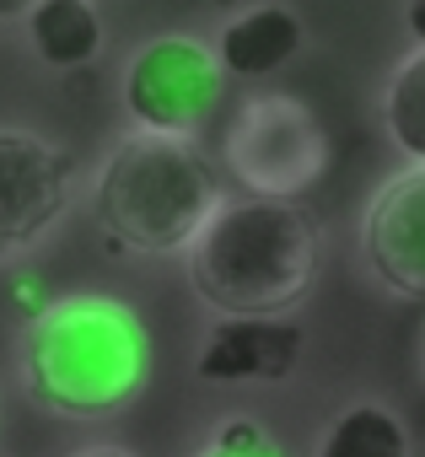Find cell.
Listing matches in <instances>:
<instances>
[{
    "label": "cell",
    "instance_id": "7",
    "mask_svg": "<svg viewBox=\"0 0 425 457\" xmlns=\"http://www.w3.org/2000/svg\"><path fill=\"white\" fill-rule=\"evenodd\" d=\"M361 259L404 302H425V167L393 172L361 215Z\"/></svg>",
    "mask_w": 425,
    "mask_h": 457
},
{
    "label": "cell",
    "instance_id": "9",
    "mask_svg": "<svg viewBox=\"0 0 425 457\" xmlns=\"http://www.w3.org/2000/svg\"><path fill=\"white\" fill-rule=\"evenodd\" d=\"M302 17L291 6H248L216 38V65L238 81H270L302 54Z\"/></svg>",
    "mask_w": 425,
    "mask_h": 457
},
{
    "label": "cell",
    "instance_id": "16",
    "mask_svg": "<svg viewBox=\"0 0 425 457\" xmlns=\"http://www.w3.org/2000/svg\"><path fill=\"white\" fill-rule=\"evenodd\" d=\"M76 457H135V452H124V446H87V452H76Z\"/></svg>",
    "mask_w": 425,
    "mask_h": 457
},
{
    "label": "cell",
    "instance_id": "10",
    "mask_svg": "<svg viewBox=\"0 0 425 457\" xmlns=\"http://www.w3.org/2000/svg\"><path fill=\"white\" fill-rule=\"evenodd\" d=\"M312 457H414V441L393 403L355 398L318 430Z\"/></svg>",
    "mask_w": 425,
    "mask_h": 457
},
{
    "label": "cell",
    "instance_id": "1",
    "mask_svg": "<svg viewBox=\"0 0 425 457\" xmlns=\"http://www.w3.org/2000/svg\"><path fill=\"white\" fill-rule=\"evenodd\" d=\"M22 387L28 398L71 425L119 420L151 382V328L146 318L103 291L49 296L22 328Z\"/></svg>",
    "mask_w": 425,
    "mask_h": 457
},
{
    "label": "cell",
    "instance_id": "6",
    "mask_svg": "<svg viewBox=\"0 0 425 457\" xmlns=\"http://www.w3.org/2000/svg\"><path fill=\"white\" fill-rule=\"evenodd\" d=\"M76 162L33 129H0V264L33 253L65 220Z\"/></svg>",
    "mask_w": 425,
    "mask_h": 457
},
{
    "label": "cell",
    "instance_id": "8",
    "mask_svg": "<svg viewBox=\"0 0 425 457\" xmlns=\"http://www.w3.org/2000/svg\"><path fill=\"white\" fill-rule=\"evenodd\" d=\"M307 328L291 318H216L194 350V377L210 387L286 382L302 361Z\"/></svg>",
    "mask_w": 425,
    "mask_h": 457
},
{
    "label": "cell",
    "instance_id": "3",
    "mask_svg": "<svg viewBox=\"0 0 425 457\" xmlns=\"http://www.w3.org/2000/svg\"><path fill=\"white\" fill-rule=\"evenodd\" d=\"M221 204V178L194 140L129 129L92 183V210L103 232L146 259L183 253L210 210Z\"/></svg>",
    "mask_w": 425,
    "mask_h": 457
},
{
    "label": "cell",
    "instance_id": "13",
    "mask_svg": "<svg viewBox=\"0 0 425 457\" xmlns=\"http://www.w3.org/2000/svg\"><path fill=\"white\" fill-rule=\"evenodd\" d=\"M194 457H286V446L270 436L264 420H254V414H227V420L210 425V436L199 441Z\"/></svg>",
    "mask_w": 425,
    "mask_h": 457
},
{
    "label": "cell",
    "instance_id": "5",
    "mask_svg": "<svg viewBox=\"0 0 425 457\" xmlns=\"http://www.w3.org/2000/svg\"><path fill=\"white\" fill-rule=\"evenodd\" d=\"M221 92H227V71L199 38H183V33L151 38L124 65V113L146 135L194 140L216 119Z\"/></svg>",
    "mask_w": 425,
    "mask_h": 457
},
{
    "label": "cell",
    "instance_id": "12",
    "mask_svg": "<svg viewBox=\"0 0 425 457\" xmlns=\"http://www.w3.org/2000/svg\"><path fill=\"white\" fill-rule=\"evenodd\" d=\"M382 129L414 167H425V49L393 65L382 87Z\"/></svg>",
    "mask_w": 425,
    "mask_h": 457
},
{
    "label": "cell",
    "instance_id": "11",
    "mask_svg": "<svg viewBox=\"0 0 425 457\" xmlns=\"http://www.w3.org/2000/svg\"><path fill=\"white\" fill-rule=\"evenodd\" d=\"M22 22H28L38 60L54 71H81L103 49V17L92 0H38Z\"/></svg>",
    "mask_w": 425,
    "mask_h": 457
},
{
    "label": "cell",
    "instance_id": "4",
    "mask_svg": "<svg viewBox=\"0 0 425 457\" xmlns=\"http://www.w3.org/2000/svg\"><path fill=\"white\" fill-rule=\"evenodd\" d=\"M221 156L248 194L302 199L329 172L334 145H329L323 119L307 103H296L286 92H264L232 113V124L221 135Z\"/></svg>",
    "mask_w": 425,
    "mask_h": 457
},
{
    "label": "cell",
    "instance_id": "14",
    "mask_svg": "<svg viewBox=\"0 0 425 457\" xmlns=\"http://www.w3.org/2000/svg\"><path fill=\"white\" fill-rule=\"evenodd\" d=\"M404 28H409L414 49H425V0H409V6H404Z\"/></svg>",
    "mask_w": 425,
    "mask_h": 457
},
{
    "label": "cell",
    "instance_id": "15",
    "mask_svg": "<svg viewBox=\"0 0 425 457\" xmlns=\"http://www.w3.org/2000/svg\"><path fill=\"white\" fill-rule=\"evenodd\" d=\"M38 0H0V17H28Z\"/></svg>",
    "mask_w": 425,
    "mask_h": 457
},
{
    "label": "cell",
    "instance_id": "2",
    "mask_svg": "<svg viewBox=\"0 0 425 457\" xmlns=\"http://www.w3.org/2000/svg\"><path fill=\"white\" fill-rule=\"evenodd\" d=\"M188 253L194 296L221 318H280L312 286L323 264L318 215L302 199L221 194Z\"/></svg>",
    "mask_w": 425,
    "mask_h": 457
}]
</instances>
